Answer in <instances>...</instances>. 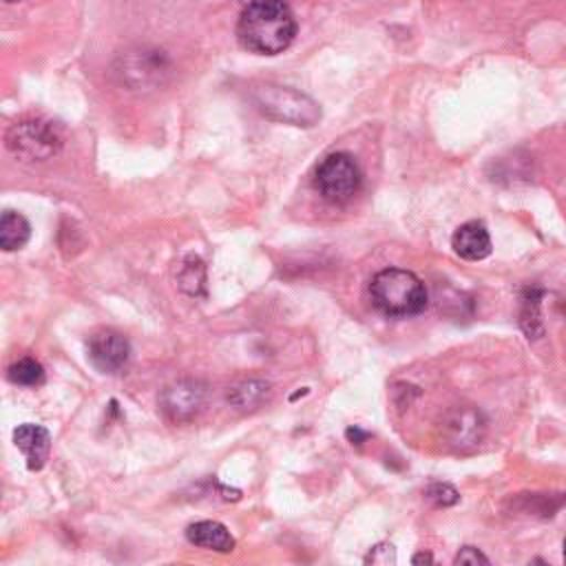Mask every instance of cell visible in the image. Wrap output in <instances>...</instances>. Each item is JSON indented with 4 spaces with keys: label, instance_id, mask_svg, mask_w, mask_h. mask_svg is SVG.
<instances>
[{
    "label": "cell",
    "instance_id": "cell-1",
    "mask_svg": "<svg viewBox=\"0 0 566 566\" xmlns=\"http://www.w3.org/2000/svg\"><path fill=\"white\" fill-rule=\"evenodd\" d=\"M296 35V20L283 0H265L243 9L237 38L243 49L259 55L283 53Z\"/></svg>",
    "mask_w": 566,
    "mask_h": 566
},
{
    "label": "cell",
    "instance_id": "cell-2",
    "mask_svg": "<svg viewBox=\"0 0 566 566\" xmlns=\"http://www.w3.org/2000/svg\"><path fill=\"white\" fill-rule=\"evenodd\" d=\"M369 298L374 307L389 318L416 316L429 303L424 283L402 268H387L374 274L369 283Z\"/></svg>",
    "mask_w": 566,
    "mask_h": 566
},
{
    "label": "cell",
    "instance_id": "cell-3",
    "mask_svg": "<svg viewBox=\"0 0 566 566\" xmlns=\"http://www.w3.org/2000/svg\"><path fill=\"white\" fill-rule=\"evenodd\" d=\"M254 106L270 119L310 128L321 119V106L305 93L281 84H259L252 91Z\"/></svg>",
    "mask_w": 566,
    "mask_h": 566
},
{
    "label": "cell",
    "instance_id": "cell-4",
    "mask_svg": "<svg viewBox=\"0 0 566 566\" xmlns=\"http://www.w3.org/2000/svg\"><path fill=\"white\" fill-rule=\"evenodd\" d=\"M7 148L24 161H44L62 148V135L46 119H22L7 130Z\"/></svg>",
    "mask_w": 566,
    "mask_h": 566
},
{
    "label": "cell",
    "instance_id": "cell-5",
    "mask_svg": "<svg viewBox=\"0 0 566 566\" xmlns=\"http://www.w3.org/2000/svg\"><path fill=\"white\" fill-rule=\"evenodd\" d=\"M363 184V172L356 159L349 153H332L327 155L314 175V186L318 195L329 203L349 201Z\"/></svg>",
    "mask_w": 566,
    "mask_h": 566
},
{
    "label": "cell",
    "instance_id": "cell-6",
    "mask_svg": "<svg viewBox=\"0 0 566 566\" xmlns=\"http://www.w3.org/2000/svg\"><path fill=\"white\" fill-rule=\"evenodd\" d=\"M208 402V389L199 380H179L168 385L159 396L164 416L172 422H188L197 418Z\"/></svg>",
    "mask_w": 566,
    "mask_h": 566
},
{
    "label": "cell",
    "instance_id": "cell-7",
    "mask_svg": "<svg viewBox=\"0 0 566 566\" xmlns=\"http://www.w3.org/2000/svg\"><path fill=\"white\" fill-rule=\"evenodd\" d=\"M440 429L451 449L467 451L482 440L486 422L478 409L462 405V407H453L451 411H447Z\"/></svg>",
    "mask_w": 566,
    "mask_h": 566
},
{
    "label": "cell",
    "instance_id": "cell-8",
    "mask_svg": "<svg viewBox=\"0 0 566 566\" xmlns=\"http://www.w3.org/2000/svg\"><path fill=\"white\" fill-rule=\"evenodd\" d=\"M88 358L104 374H117L130 358V343L115 329H99L88 338Z\"/></svg>",
    "mask_w": 566,
    "mask_h": 566
},
{
    "label": "cell",
    "instance_id": "cell-9",
    "mask_svg": "<svg viewBox=\"0 0 566 566\" xmlns=\"http://www.w3.org/2000/svg\"><path fill=\"white\" fill-rule=\"evenodd\" d=\"M13 442L24 453L27 467L31 471H40L44 467L51 451V436L44 427L24 422L13 431Z\"/></svg>",
    "mask_w": 566,
    "mask_h": 566
},
{
    "label": "cell",
    "instance_id": "cell-10",
    "mask_svg": "<svg viewBox=\"0 0 566 566\" xmlns=\"http://www.w3.org/2000/svg\"><path fill=\"white\" fill-rule=\"evenodd\" d=\"M168 71V64L161 55H157L155 51H142V53H135V55H128L126 64H124V71H122V77L133 86V88H139V86H153L157 82H161V75Z\"/></svg>",
    "mask_w": 566,
    "mask_h": 566
},
{
    "label": "cell",
    "instance_id": "cell-11",
    "mask_svg": "<svg viewBox=\"0 0 566 566\" xmlns=\"http://www.w3.org/2000/svg\"><path fill=\"white\" fill-rule=\"evenodd\" d=\"M451 245H453L455 254L467 259V261H480V259L491 254V237H489L486 226L480 223V221L462 223L453 232Z\"/></svg>",
    "mask_w": 566,
    "mask_h": 566
},
{
    "label": "cell",
    "instance_id": "cell-12",
    "mask_svg": "<svg viewBox=\"0 0 566 566\" xmlns=\"http://www.w3.org/2000/svg\"><path fill=\"white\" fill-rule=\"evenodd\" d=\"M186 539L199 548L217 551V553H230L234 551V544H237L230 531L214 520H201L190 524L186 528Z\"/></svg>",
    "mask_w": 566,
    "mask_h": 566
},
{
    "label": "cell",
    "instance_id": "cell-13",
    "mask_svg": "<svg viewBox=\"0 0 566 566\" xmlns=\"http://www.w3.org/2000/svg\"><path fill=\"white\" fill-rule=\"evenodd\" d=\"M270 398V382L261 378L239 380L228 389V402L239 411H254Z\"/></svg>",
    "mask_w": 566,
    "mask_h": 566
},
{
    "label": "cell",
    "instance_id": "cell-14",
    "mask_svg": "<svg viewBox=\"0 0 566 566\" xmlns=\"http://www.w3.org/2000/svg\"><path fill=\"white\" fill-rule=\"evenodd\" d=\"M31 237V226L29 221L13 210H4L0 219V248L11 252L20 250Z\"/></svg>",
    "mask_w": 566,
    "mask_h": 566
},
{
    "label": "cell",
    "instance_id": "cell-15",
    "mask_svg": "<svg viewBox=\"0 0 566 566\" xmlns=\"http://www.w3.org/2000/svg\"><path fill=\"white\" fill-rule=\"evenodd\" d=\"M177 285L190 294V296H203L206 294V265L199 256L190 254L184 259L179 274H177Z\"/></svg>",
    "mask_w": 566,
    "mask_h": 566
},
{
    "label": "cell",
    "instance_id": "cell-16",
    "mask_svg": "<svg viewBox=\"0 0 566 566\" xmlns=\"http://www.w3.org/2000/svg\"><path fill=\"white\" fill-rule=\"evenodd\" d=\"M539 298H542V290L531 285L522 292V312H520V323L524 327V332L528 334V338H535L542 334V321H539Z\"/></svg>",
    "mask_w": 566,
    "mask_h": 566
},
{
    "label": "cell",
    "instance_id": "cell-17",
    "mask_svg": "<svg viewBox=\"0 0 566 566\" xmlns=\"http://www.w3.org/2000/svg\"><path fill=\"white\" fill-rule=\"evenodd\" d=\"M7 376L13 385H20V387H40L44 382V367L31 358V356H24L15 363L9 365L7 369Z\"/></svg>",
    "mask_w": 566,
    "mask_h": 566
},
{
    "label": "cell",
    "instance_id": "cell-18",
    "mask_svg": "<svg viewBox=\"0 0 566 566\" xmlns=\"http://www.w3.org/2000/svg\"><path fill=\"white\" fill-rule=\"evenodd\" d=\"M424 495H427L433 504H438V506H451V504H455V502L460 500L458 491H455L451 484H447V482H433V484H429L427 491H424Z\"/></svg>",
    "mask_w": 566,
    "mask_h": 566
},
{
    "label": "cell",
    "instance_id": "cell-19",
    "mask_svg": "<svg viewBox=\"0 0 566 566\" xmlns=\"http://www.w3.org/2000/svg\"><path fill=\"white\" fill-rule=\"evenodd\" d=\"M365 562L369 564H394L396 562V551L391 544H378L369 551V555L365 557Z\"/></svg>",
    "mask_w": 566,
    "mask_h": 566
},
{
    "label": "cell",
    "instance_id": "cell-20",
    "mask_svg": "<svg viewBox=\"0 0 566 566\" xmlns=\"http://www.w3.org/2000/svg\"><path fill=\"white\" fill-rule=\"evenodd\" d=\"M455 564H489V557L486 555H482L478 548H473V546H464V548H460V553L455 555V559H453Z\"/></svg>",
    "mask_w": 566,
    "mask_h": 566
},
{
    "label": "cell",
    "instance_id": "cell-21",
    "mask_svg": "<svg viewBox=\"0 0 566 566\" xmlns=\"http://www.w3.org/2000/svg\"><path fill=\"white\" fill-rule=\"evenodd\" d=\"M347 438H349V440H354L356 444H360V440H365V438H367V433H363L360 429H356V427H354V429H347Z\"/></svg>",
    "mask_w": 566,
    "mask_h": 566
},
{
    "label": "cell",
    "instance_id": "cell-22",
    "mask_svg": "<svg viewBox=\"0 0 566 566\" xmlns=\"http://www.w3.org/2000/svg\"><path fill=\"white\" fill-rule=\"evenodd\" d=\"M411 562H413V564H422V562H429V564H431V562H433V557H431L429 553H418V555H413V559H411Z\"/></svg>",
    "mask_w": 566,
    "mask_h": 566
},
{
    "label": "cell",
    "instance_id": "cell-23",
    "mask_svg": "<svg viewBox=\"0 0 566 566\" xmlns=\"http://www.w3.org/2000/svg\"><path fill=\"white\" fill-rule=\"evenodd\" d=\"M241 4H245V7H250V4H256V2H265V0H239Z\"/></svg>",
    "mask_w": 566,
    "mask_h": 566
},
{
    "label": "cell",
    "instance_id": "cell-24",
    "mask_svg": "<svg viewBox=\"0 0 566 566\" xmlns=\"http://www.w3.org/2000/svg\"><path fill=\"white\" fill-rule=\"evenodd\" d=\"M564 562H566V539H564Z\"/></svg>",
    "mask_w": 566,
    "mask_h": 566
},
{
    "label": "cell",
    "instance_id": "cell-25",
    "mask_svg": "<svg viewBox=\"0 0 566 566\" xmlns=\"http://www.w3.org/2000/svg\"><path fill=\"white\" fill-rule=\"evenodd\" d=\"M7 2H18V0H7Z\"/></svg>",
    "mask_w": 566,
    "mask_h": 566
}]
</instances>
